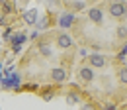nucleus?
Masks as SVG:
<instances>
[{
    "instance_id": "nucleus-11",
    "label": "nucleus",
    "mask_w": 127,
    "mask_h": 110,
    "mask_svg": "<svg viewBox=\"0 0 127 110\" xmlns=\"http://www.w3.org/2000/svg\"><path fill=\"white\" fill-rule=\"evenodd\" d=\"M78 100H80V98H78V94H76V93H68V94H66V102H68V104H78Z\"/></svg>"
},
{
    "instance_id": "nucleus-5",
    "label": "nucleus",
    "mask_w": 127,
    "mask_h": 110,
    "mask_svg": "<svg viewBox=\"0 0 127 110\" xmlns=\"http://www.w3.org/2000/svg\"><path fill=\"white\" fill-rule=\"evenodd\" d=\"M51 79H53L55 83H64V81H66V71H64L63 67H55V69L51 71Z\"/></svg>"
},
{
    "instance_id": "nucleus-15",
    "label": "nucleus",
    "mask_w": 127,
    "mask_h": 110,
    "mask_svg": "<svg viewBox=\"0 0 127 110\" xmlns=\"http://www.w3.org/2000/svg\"><path fill=\"white\" fill-rule=\"evenodd\" d=\"M39 51H41V55H45V57L51 55V49H49L47 43H41V45H39Z\"/></svg>"
},
{
    "instance_id": "nucleus-21",
    "label": "nucleus",
    "mask_w": 127,
    "mask_h": 110,
    "mask_svg": "<svg viewBox=\"0 0 127 110\" xmlns=\"http://www.w3.org/2000/svg\"><path fill=\"white\" fill-rule=\"evenodd\" d=\"M22 2H30V0H22Z\"/></svg>"
},
{
    "instance_id": "nucleus-4",
    "label": "nucleus",
    "mask_w": 127,
    "mask_h": 110,
    "mask_svg": "<svg viewBox=\"0 0 127 110\" xmlns=\"http://www.w3.org/2000/svg\"><path fill=\"white\" fill-rule=\"evenodd\" d=\"M88 63H90V67L100 69V67H104V65H106V57H104V55H100V53H92V55L88 57Z\"/></svg>"
},
{
    "instance_id": "nucleus-12",
    "label": "nucleus",
    "mask_w": 127,
    "mask_h": 110,
    "mask_svg": "<svg viewBox=\"0 0 127 110\" xmlns=\"http://www.w3.org/2000/svg\"><path fill=\"white\" fill-rule=\"evenodd\" d=\"M117 37L119 39H127V26H119L117 28Z\"/></svg>"
},
{
    "instance_id": "nucleus-13",
    "label": "nucleus",
    "mask_w": 127,
    "mask_h": 110,
    "mask_svg": "<svg viewBox=\"0 0 127 110\" xmlns=\"http://www.w3.org/2000/svg\"><path fill=\"white\" fill-rule=\"evenodd\" d=\"M119 81H121L123 85H127V65L119 69Z\"/></svg>"
},
{
    "instance_id": "nucleus-17",
    "label": "nucleus",
    "mask_w": 127,
    "mask_h": 110,
    "mask_svg": "<svg viewBox=\"0 0 127 110\" xmlns=\"http://www.w3.org/2000/svg\"><path fill=\"white\" fill-rule=\"evenodd\" d=\"M4 12H0V26H4V24H6V18H4Z\"/></svg>"
},
{
    "instance_id": "nucleus-2",
    "label": "nucleus",
    "mask_w": 127,
    "mask_h": 110,
    "mask_svg": "<svg viewBox=\"0 0 127 110\" xmlns=\"http://www.w3.org/2000/svg\"><path fill=\"white\" fill-rule=\"evenodd\" d=\"M125 8H127V6L123 4V2H111V6H110V16L119 20V18H123V16H125Z\"/></svg>"
},
{
    "instance_id": "nucleus-8",
    "label": "nucleus",
    "mask_w": 127,
    "mask_h": 110,
    "mask_svg": "<svg viewBox=\"0 0 127 110\" xmlns=\"http://www.w3.org/2000/svg\"><path fill=\"white\" fill-rule=\"evenodd\" d=\"M88 18L96 22V24H102V20H104V14H102V10L100 8H90L88 10Z\"/></svg>"
},
{
    "instance_id": "nucleus-3",
    "label": "nucleus",
    "mask_w": 127,
    "mask_h": 110,
    "mask_svg": "<svg viewBox=\"0 0 127 110\" xmlns=\"http://www.w3.org/2000/svg\"><path fill=\"white\" fill-rule=\"evenodd\" d=\"M78 79H82L84 83H92V81L96 79V75H94V67H80Z\"/></svg>"
},
{
    "instance_id": "nucleus-10",
    "label": "nucleus",
    "mask_w": 127,
    "mask_h": 110,
    "mask_svg": "<svg viewBox=\"0 0 127 110\" xmlns=\"http://www.w3.org/2000/svg\"><path fill=\"white\" fill-rule=\"evenodd\" d=\"M35 24H37V28H39V30H43V28H47V26H49V18H47V16L37 18V22H35Z\"/></svg>"
},
{
    "instance_id": "nucleus-20",
    "label": "nucleus",
    "mask_w": 127,
    "mask_h": 110,
    "mask_svg": "<svg viewBox=\"0 0 127 110\" xmlns=\"http://www.w3.org/2000/svg\"><path fill=\"white\" fill-rule=\"evenodd\" d=\"M123 18H127V8H125V16H123Z\"/></svg>"
},
{
    "instance_id": "nucleus-23",
    "label": "nucleus",
    "mask_w": 127,
    "mask_h": 110,
    "mask_svg": "<svg viewBox=\"0 0 127 110\" xmlns=\"http://www.w3.org/2000/svg\"><path fill=\"white\" fill-rule=\"evenodd\" d=\"M125 6H127V4H125Z\"/></svg>"
},
{
    "instance_id": "nucleus-18",
    "label": "nucleus",
    "mask_w": 127,
    "mask_h": 110,
    "mask_svg": "<svg viewBox=\"0 0 127 110\" xmlns=\"http://www.w3.org/2000/svg\"><path fill=\"white\" fill-rule=\"evenodd\" d=\"M12 51H14V53H20V51H22V45H12Z\"/></svg>"
},
{
    "instance_id": "nucleus-14",
    "label": "nucleus",
    "mask_w": 127,
    "mask_h": 110,
    "mask_svg": "<svg viewBox=\"0 0 127 110\" xmlns=\"http://www.w3.org/2000/svg\"><path fill=\"white\" fill-rule=\"evenodd\" d=\"M84 6H86V4H84L82 0H76V2H72V10H74V12H80V10H84Z\"/></svg>"
},
{
    "instance_id": "nucleus-6",
    "label": "nucleus",
    "mask_w": 127,
    "mask_h": 110,
    "mask_svg": "<svg viewBox=\"0 0 127 110\" xmlns=\"http://www.w3.org/2000/svg\"><path fill=\"white\" fill-rule=\"evenodd\" d=\"M57 45L61 47V49H68V47H72V37H70L68 33H61V35L57 37Z\"/></svg>"
},
{
    "instance_id": "nucleus-19",
    "label": "nucleus",
    "mask_w": 127,
    "mask_h": 110,
    "mask_svg": "<svg viewBox=\"0 0 127 110\" xmlns=\"http://www.w3.org/2000/svg\"><path fill=\"white\" fill-rule=\"evenodd\" d=\"M37 35H39V31H32L30 33V39H37Z\"/></svg>"
},
{
    "instance_id": "nucleus-9",
    "label": "nucleus",
    "mask_w": 127,
    "mask_h": 110,
    "mask_svg": "<svg viewBox=\"0 0 127 110\" xmlns=\"http://www.w3.org/2000/svg\"><path fill=\"white\" fill-rule=\"evenodd\" d=\"M26 39H28V37H26V33H22V31H18V33H14V35L10 37L12 45H22V43H24Z\"/></svg>"
},
{
    "instance_id": "nucleus-7",
    "label": "nucleus",
    "mask_w": 127,
    "mask_h": 110,
    "mask_svg": "<svg viewBox=\"0 0 127 110\" xmlns=\"http://www.w3.org/2000/svg\"><path fill=\"white\" fill-rule=\"evenodd\" d=\"M22 18H24V22H26V24L35 26V22H37V10H35V8H32V10H26V12L22 14Z\"/></svg>"
},
{
    "instance_id": "nucleus-1",
    "label": "nucleus",
    "mask_w": 127,
    "mask_h": 110,
    "mask_svg": "<svg viewBox=\"0 0 127 110\" xmlns=\"http://www.w3.org/2000/svg\"><path fill=\"white\" fill-rule=\"evenodd\" d=\"M74 20H76V14H74V12H63V14L57 18V24L66 30V28H70V26L74 24Z\"/></svg>"
},
{
    "instance_id": "nucleus-22",
    "label": "nucleus",
    "mask_w": 127,
    "mask_h": 110,
    "mask_svg": "<svg viewBox=\"0 0 127 110\" xmlns=\"http://www.w3.org/2000/svg\"><path fill=\"white\" fill-rule=\"evenodd\" d=\"M113 2H119V0H113Z\"/></svg>"
},
{
    "instance_id": "nucleus-16",
    "label": "nucleus",
    "mask_w": 127,
    "mask_h": 110,
    "mask_svg": "<svg viewBox=\"0 0 127 110\" xmlns=\"http://www.w3.org/2000/svg\"><path fill=\"white\" fill-rule=\"evenodd\" d=\"M4 37H6V39H10V37H12V30H10V28L4 31Z\"/></svg>"
}]
</instances>
